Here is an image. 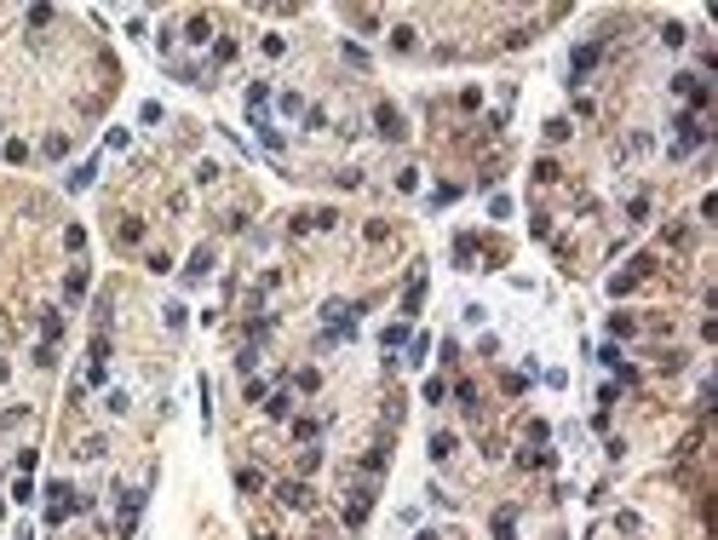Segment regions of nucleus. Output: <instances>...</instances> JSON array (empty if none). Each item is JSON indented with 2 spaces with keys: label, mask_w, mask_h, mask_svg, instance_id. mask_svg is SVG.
<instances>
[{
  "label": "nucleus",
  "mask_w": 718,
  "mask_h": 540,
  "mask_svg": "<svg viewBox=\"0 0 718 540\" xmlns=\"http://www.w3.org/2000/svg\"><path fill=\"white\" fill-rule=\"evenodd\" d=\"M138 512H144V495H138V488H127V495H121V512H116V523H121V540L138 529Z\"/></svg>",
  "instance_id": "nucleus-1"
},
{
  "label": "nucleus",
  "mask_w": 718,
  "mask_h": 540,
  "mask_svg": "<svg viewBox=\"0 0 718 540\" xmlns=\"http://www.w3.org/2000/svg\"><path fill=\"white\" fill-rule=\"evenodd\" d=\"M373 121H380V133H385V138H402V116H397L391 104H380V109H373Z\"/></svg>",
  "instance_id": "nucleus-2"
},
{
  "label": "nucleus",
  "mask_w": 718,
  "mask_h": 540,
  "mask_svg": "<svg viewBox=\"0 0 718 540\" xmlns=\"http://www.w3.org/2000/svg\"><path fill=\"white\" fill-rule=\"evenodd\" d=\"M494 540H517V512H512V506L494 512Z\"/></svg>",
  "instance_id": "nucleus-3"
},
{
  "label": "nucleus",
  "mask_w": 718,
  "mask_h": 540,
  "mask_svg": "<svg viewBox=\"0 0 718 540\" xmlns=\"http://www.w3.org/2000/svg\"><path fill=\"white\" fill-rule=\"evenodd\" d=\"M420 299H426V276L414 270V282H408V299H402V310H408V316H414V310H420Z\"/></svg>",
  "instance_id": "nucleus-4"
},
{
  "label": "nucleus",
  "mask_w": 718,
  "mask_h": 540,
  "mask_svg": "<svg viewBox=\"0 0 718 540\" xmlns=\"http://www.w3.org/2000/svg\"><path fill=\"white\" fill-rule=\"evenodd\" d=\"M207 270H213V248H195V259H190V282H202Z\"/></svg>",
  "instance_id": "nucleus-5"
},
{
  "label": "nucleus",
  "mask_w": 718,
  "mask_h": 540,
  "mask_svg": "<svg viewBox=\"0 0 718 540\" xmlns=\"http://www.w3.org/2000/svg\"><path fill=\"white\" fill-rule=\"evenodd\" d=\"M282 506H311V488L305 483H282Z\"/></svg>",
  "instance_id": "nucleus-6"
},
{
  "label": "nucleus",
  "mask_w": 718,
  "mask_h": 540,
  "mask_svg": "<svg viewBox=\"0 0 718 540\" xmlns=\"http://www.w3.org/2000/svg\"><path fill=\"white\" fill-rule=\"evenodd\" d=\"M236 488H241V495H259V488H265V477H259V471H248V466H241V471H236Z\"/></svg>",
  "instance_id": "nucleus-7"
},
{
  "label": "nucleus",
  "mask_w": 718,
  "mask_h": 540,
  "mask_svg": "<svg viewBox=\"0 0 718 540\" xmlns=\"http://www.w3.org/2000/svg\"><path fill=\"white\" fill-rule=\"evenodd\" d=\"M592 63H598V46H580V52H575V63H569V69H575V75H586V69H592Z\"/></svg>",
  "instance_id": "nucleus-8"
},
{
  "label": "nucleus",
  "mask_w": 718,
  "mask_h": 540,
  "mask_svg": "<svg viewBox=\"0 0 718 540\" xmlns=\"http://www.w3.org/2000/svg\"><path fill=\"white\" fill-rule=\"evenodd\" d=\"M448 454H454V437L437 431V437H431V460H448Z\"/></svg>",
  "instance_id": "nucleus-9"
},
{
  "label": "nucleus",
  "mask_w": 718,
  "mask_h": 540,
  "mask_svg": "<svg viewBox=\"0 0 718 540\" xmlns=\"http://www.w3.org/2000/svg\"><path fill=\"white\" fill-rule=\"evenodd\" d=\"M287 408H293V397H282V391H276V397L265 402V414H270V420H287Z\"/></svg>",
  "instance_id": "nucleus-10"
},
{
  "label": "nucleus",
  "mask_w": 718,
  "mask_h": 540,
  "mask_svg": "<svg viewBox=\"0 0 718 540\" xmlns=\"http://www.w3.org/2000/svg\"><path fill=\"white\" fill-rule=\"evenodd\" d=\"M190 41H195V46H202V41H213V23H207V18H195V23H190Z\"/></svg>",
  "instance_id": "nucleus-11"
},
{
  "label": "nucleus",
  "mask_w": 718,
  "mask_h": 540,
  "mask_svg": "<svg viewBox=\"0 0 718 540\" xmlns=\"http://www.w3.org/2000/svg\"><path fill=\"white\" fill-rule=\"evenodd\" d=\"M58 328H63V316H58V310H46V316H41V334H46V339H58Z\"/></svg>",
  "instance_id": "nucleus-12"
},
{
  "label": "nucleus",
  "mask_w": 718,
  "mask_h": 540,
  "mask_svg": "<svg viewBox=\"0 0 718 540\" xmlns=\"http://www.w3.org/2000/svg\"><path fill=\"white\" fill-rule=\"evenodd\" d=\"M454 397H460L466 408H477V385H471V380H460V385H454Z\"/></svg>",
  "instance_id": "nucleus-13"
}]
</instances>
